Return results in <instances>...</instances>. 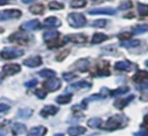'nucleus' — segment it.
<instances>
[{"instance_id":"1","label":"nucleus","mask_w":148,"mask_h":136,"mask_svg":"<svg viewBox=\"0 0 148 136\" xmlns=\"http://www.w3.org/2000/svg\"><path fill=\"white\" fill-rule=\"evenodd\" d=\"M125 123H126V118L121 114H116L109 118V120L105 122V129H109V130L120 129L125 126Z\"/></svg>"},{"instance_id":"2","label":"nucleus","mask_w":148,"mask_h":136,"mask_svg":"<svg viewBox=\"0 0 148 136\" xmlns=\"http://www.w3.org/2000/svg\"><path fill=\"white\" fill-rule=\"evenodd\" d=\"M67 21L71 27L73 28H82L87 24L86 17L80 13H71L67 16Z\"/></svg>"},{"instance_id":"3","label":"nucleus","mask_w":148,"mask_h":136,"mask_svg":"<svg viewBox=\"0 0 148 136\" xmlns=\"http://www.w3.org/2000/svg\"><path fill=\"white\" fill-rule=\"evenodd\" d=\"M23 50L21 48H16V47H6L5 50H2L0 52V56L2 59H6V60H10V59H16V58H20L22 54H23Z\"/></svg>"},{"instance_id":"4","label":"nucleus","mask_w":148,"mask_h":136,"mask_svg":"<svg viewBox=\"0 0 148 136\" xmlns=\"http://www.w3.org/2000/svg\"><path fill=\"white\" fill-rule=\"evenodd\" d=\"M43 39L47 44L49 47L59 46V43H58L59 32H57V31H47V32H45L44 36H43Z\"/></svg>"},{"instance_id":"5","label":"nucleus","mask_w":148,"mask_h":136,"mask_svg":"<svg viewBox=\"0 0 148 136\" xmlns=\"http://www.w3.org/2000/svg\"><path fill=\"white\" fill-rule=\"evenodd\" d=\"M95 76H109L110 71H109V63L105 61H101L96 65L95 70L92 71Z\"/></svg>"},{"instance_id":"6","label":"nucleus","mask_w":148,"mask_h":136,"mask_svg":"<svg viewBox=\"0 0 148 136\" xmlns=\"http://www.w3.org/2000/svg\"><path fill=\"white\" fill-rule=\"evenodd\" d=\"M9 41L23 45V44H27L29 41V36L25 33H22V32H15V33H12L9 36Z\"/></svg>"},{"instance_id":"7","label":"nucleus","mask_w":148,"mask_h":136,"mask_svg":"<svg viewBox=\"0 0 148 136\" xmlns=\"http://www.w3.org/2000/svg\"><path fill=\"white\" fill-rule=\"evenodd\" d=\"M22 13L18 9H7L3 12H0V20L5 21V20H10V18H18L21 17Z\"/></svg>"},{"instance_id":"8","label":"nucleus","mask_w":148,"mask_h":136,"mask_svg":"<svg viewBox=\"0 0 148 136\" xmlns=\"http://www.w3.org/2000/svg\"><path fill=\"white\" fill-rule=\"evenodd\" d=\"M20 70H21V67L17 63H7V65H5L2 67V73L6 76H10V75L17 74Z\"/></svg>"},{"instance_id":"9","label":"nucleus","mask_w":148,"mask_h":136,"mask_svg":"<svg viewBox=\"0 0 148 136\" xmlns=\"http://www.w3.org/2000/svg\"><path fill=\"white\" fill-rule=\"evenodd\" d=\"M43 86H44L46 90L53 92V91H57L58 89H60L61 82H60V80H58V78H51V80H47L46 82H44Z\"/></svg>"},{"instance_id":"10","label":"nucleus","mask_w":148,"mask_h":136,"mask_svg":"<svg viewBox=\"0 0 148 136\" xmlns=\"http://www.w3.org/2000/svg\"><path fill=\"white\" fill-rule=\"evenodd\" d=\"M64 41H71V43H75V44H83L87 41V37L82 33H75V35H68L67 37H65Z\"/></svg>"},{"instance_id":"11","label":"nucleus","mask_w":148,"mask_h":136,"mask_svg":"<svg viewBox=\"0 0 148 136\" xmlns=\"http://www.w3.org/2000/svg\"><path fill=\"white\" fill-rule=\"evenodd\" d=\"M90 15H114L116 10L111 7H106V8H94L89 10Z\"/></svg>"},{"instance_id":"12","label":"nucleus","mask_w":148,"mask_h":136,"mask_svg":"<svg viewBox=\"0 0 148 136\" xmlns=\"http://www.w3.org/2000/svg\"><path fill=\"white\" fill-rule=\"evenodd\" d=\"M61 25V21L56 17V16H50V17H46L43 22V27L44 28H58Z\"/></svg>"},{"instance_id":"13","label":"nucleus","mask_w":148,"mask_h":136,"mask_svg":"<svg viewBox=\"0 0 148 136\" xmlns=\"http://www.w3.org/2000/svg\"><path fill=\"white\" fill-rule=\"evenodd\" d=\"M21 28L23 30H27V31H32V30H37L40 28V23L38 20H30V21H27L24 23H22Z\"/></svg>"},{"instance_id":"14","label":"nucleus","mask_w":148,"mask_h":136,"mask_svg":"<svg viewBox=\"0 0 148 136\" xmlns=\"http://www.w3.org/2000/svg\"><path fill=\"white\" fill-rule=\"evenodd\" d=\"M42 63V58L39 55H35V56H30L28 59H25L23 61V65L27 66V67H31V68H35V67H38L39 65Z\"/></svg>"},{"instance_id":"15","label":"nucleus","mask_w":148,"mask_h":136,"mask_svg":"<svg viewBox=\"0 0 148 136\" xmlns=\"http://www.w3.org/2000/svg\"><path fill=\"white\" fill-rule=\"evenodd\" d=\"M58 113V107L53 106V105H46L42 111H40V116L43 118H49L51 115H54Z\"/></svg>"},{"instance_id":"16","label":"nucleus","mask_w":148,"mask_h":136,"mask_svg":"<svg viewBox=\"0 0 148 136\" xmlns=\"http://www.w3.org/2000/svg\"><path fill=\"white\" fill-rule=\"evenodd\" d=\"M114 68L120 71H130L133 69V65L130 61H118L114 63Z\"/></svg>"},{"instance_id":"17","label":"nucleus","mask_w":148,"mask_h":136,"mask_svg":"<svg viewBox=\"0 0 148 136\" xmlns=\"http://www.w3.org/2000/svg\"><path fill=\"white\" fill-rule=\"evenodd\" d=\"M132 99H134V96H133V95L128 96L127 98H121V99L116 100V101L113 103V105H114L118 109H123L125 106H127V105L131 103V100H132Z\"/></svg>"},{"instance_id":"18","label":"nucleus","mask_w":148,"mask_h":136,"mask_svg":"<svg viewBox=\"0 0 148 136\" xmlns=\"http://www.w3.org/2000/svg\"><path fill=\"white\" fill-rule=\"evenodd\" d=\"M46 128L43 127V126H37V127H34L31 128L29 131H28V136H44L46 134Z\"/></svg>"},{"instance_id":"19","label":"nucleus","mask_w":148,"mask_h":136,"mask_svg":"<svg viewBox=\"0 0 148 136\" xmlns=\"http://www.w3.org/2000/svg\"><path fill=\"white\" fill-rule=\"evenodd\" d=\"M74 67H75L79 71L84 73V71H87L88 68H89V60H88V59H80L79 61L75 62Z\"/></svg>"},{"instance_id":"20","label":"nucleus","mask_w":148,"mask_h":136,"mask_svg":"<svg viewBox=\"0 0 148 136\" xmlns=\"http://www.w3.org/2000/svg\"><path fill=\"white\" fill-rule=\"evenodd\" d=\"M69 136H79L86 133V128L82 126H75V127H69L67 130Z\"/></svg>"},{"instance_id":"21","label":"nucleus","mask_w":148,"mask_h":136,"mask_svg":"<svg viewBox=\"0 0 148 136\" xmlns=\"http://www.w3.org/2000/svg\"><path fill=\"white\" fill-rule=\"evenodd\" d=\"M147 78H148V71H146V70H139V71L135 73L134 76H133V81L136 82V83L146 82Z\"/></svg>"},{"instance_id":"22","label":"nucleus","mask_w":148,"mask_h":136,"mask_svg":"<svg viewBox=\"0 0 148 136\" xmlns=\"http://www.w3.org/2000/svg\"><path fill=\"white\" fill-rule=\"evenodd\" d=\"M89 88H91V84L89 82L84 81V80L80 81V82H76L74 84H71L68 86V89H89Z\"/></svg>"},{"instance_id":"23","label":"nucleus","mask_w":148,"mask_h":136,"mask_svg":"<svg viewBox=\"0 0 148 136\" xmlns=\"http://www.w3.org/2000/svg\"><path fill=\"white\" fill-rule=\"evenodd\" d=\"M12 131L14 135H21L25 131V126L23 123H20V122H16L13 124V128H12Z\"/></svg>"},{"instance_id":"24","label":"nucleus","mask_w":148,"mask_h":136,"mask_svg":"<svg viewBox=\"0 0 148 136\" xmlns=\"http://www.w3.org/2000/svg\"><path fill=\"white\" fill-rule=\"evenodd\" d=\"M140 45V40H136V39H131V40H124L120 43V46L123 47H126V48H131V47H136Z\"/></svg>"},{"instance_id":"25","label":"nucleus","mask_w":148,"mask_h":136,"mask_svg":"<svg viewBox=\"0 0 148 136\" xmlns=\"http://www.w3.org/2000/svg\"><path fill=\"white\" fill-rule=\"evenodd\" d=\"M30 12L35 15H39V14H43L44 12V6L42 3H36V5H32L30 7Z\"/></svg>"},{"instance_id":"26","label":"nucleus","mask_w":148,"mask_h":136,"mask_svg":"<svg viewBox=\"0 0 148 136\" xmlns=\"http://www.w3.org/2000/svg\"><path fill=\"white\" fill-rule=\"evenodd\" d=\"M38 74H39V76H42V77H44V78H51V77H54V75H56V71L54 70H52V69H42L40 71H38Z\"/></svg>"},{"instance_id":"27","label":"nucleus","mask_w":148,"mask_h":136,"mask_svg":"<svg viewBox=\"0 0 148 136\" xmlns=\"http://www.w3.org/2000/svg\"><path fill=\"white\" fill-rule=\"evenodd\" d=\"M106 39H108V37H106L104 33H95V35L92 36L91 43H92V44H99V43H102V41H104V40H106Z\"/></svg>"},{"instance_id":"28","label":"nucleus","mask_w":148,"mask_h":136,"mask_svg":"<svg viewBox=\"0 0 148 136\" xmlns=\"http://www.w3.org/2000/svg\"><path fill=\"white\" fill-rule=\"evenodd\" d=\"M72 99V95H62V96H59L56 98V101L58 104H61V105H65V104H68Z\"/></svg>"},{"instance_id":"29","label":"nucleus","mask_w":148,"mask_h":136,"mask_svg":"<svg viewBox=\"0 0 148 136\" xmlns=\"http://www.w3.org/2000/svg\"><path fill=\"white\" fill-rule=\"evenodd\" d=\"M128 86H121V88H118V89H116V90H112V91H110V95L111 96H120V95H125V93H127L128 92Z\"/></svg>"},{"instance_id":"30","label":"nucleus","mask_w":148,"mask_h":136,"mask_svg":"<svg viewBox=\"0 0 148 136\" xmlns=\"http://www.w3.org/2000/svg\"><path fill=\"white\" fill-rule=\"evenodd\" d=\"M138 13L140 16H148V5L138 3Z\"/></svg>"},{"instance_id":"31","label":"nucleus","mask_w":148,"mask_h":136,"mask_svg":"<svg viewBox=\"0 0 148 136\" xmlns=\"http://www.w3.org/2000/svg\"><path fill=\"white\" fill-rule=\"evenodd\" d=\"M147 31H148V24H139V25L133 28V33H135V35L143 33Z\"/></svg>"},{"instance_id":"32","label":"nucleus","mask_w":148,"mask_h":136,"mask_svg":"<svg viewBox=\"0 0 148 136\" xmlns=\"http://www.w3.org/2000/svg\"><path fill=\"white\" fill-rule=\"evenodd\" d=\"M102 124V119L99 118H92L88 120V126L91 128H98Z\"/></svg>"},{"instance_id":"33","label":"nucleus","mask_w":148,"mask_h":136,"mask_svg":"<svg viewBox=\"0 0 148 136\" xmlns=\"http://www.w3.org/2000/svg\"><path fill=\"white\" fill-rule=\"evenodd\" d=\"M86 5H87V0H72L71 1V7H73V8L84 7Z\"/></svg>"},{"instance_id":"34","label":"nucleus","mask_w":148,"mask_h":136,"mask_svg":"<svg viewBox=\"0 0 148 136\" xmlns=\"http://www.w3.org/2000/svg\"><path fill=\"white\" fill-rule=\"evenodd\" d=\"M49 7L50 9H53V10H59V9H62L64 8V5L61 2H58V1H51L49 3Z\"/></svg>"},{"instance_id":"35","label":"nucleus","mask_w":148,"mask_h":136,"mask_svg":"<svg viewBox=\"0 0 148 136\" xmlns=\"http://www.w3.org/2000/svg\"><path fill=\"white\" fill-rule=\"evenodd\" d=\"M106 21L105 20H95L91 22V25L95 27V28H104L106 25Z\"/></svg>"},{"instance_id":"36","label":"nucleus","mask_w":148,"mask_h":136,"mask_svg":"<svg viewBox=\"0 0 148 136\" xmlns=\"http://www.w3.org/2000/svg\"><path fill=\"white\" fill-rule=\"evenodd\" d=\"M32 114V111L31 109H28V108H25V109H20L18 111V116H23V118H29L30 115Z\"/></svg>"},{"instance_id":"37","label":"nucleus","mask_w":148,"mask_h":136,"mask_svg":"<svg viewBox=\"0 0 148 136\" xmlns=\"http://www.w3.org/2000/svg\"><path fill=\"white\" fill-rule=\"evenodd\" d=\"M37 80L36 78H34V80H30V81H28V82H25L24 83V85L27 86V88H34V86H36L37 85Z\"/></svg>"},{"instance_id":"38","label":"nucleus","mask_w":148,"mask_h":136,"mask_svg":"<svg viewBox=\"0 0 148 136\" xmlns=\"http://www.w3.org/2000/svg\"><path fill=\"white\" fill-rule=\"evenodd\" d=\"M62 77L66 80V81H71V80H73V78H75L76 77V74H68V73H65L64 75H62Z\"/></svg>"},{"instance_id":"39","label":"nucleus","mask_w":148,"mask_h":136,"mask_svg":"<svg viewBox=\"0 0 148 136\" xmlns=\"http://www.w3.org/2000/svg\"><path fill=\"white\" fill-rule=\"evenodd\" d=\"M36 96H37L38 98L43 99V98H45V96H46V92H45L44 90H42V89H38V90H36Z\"/></svg>"},{"instance_id":"40","label":"nucleus","mask_w":148,"mask_h":136,"mask_svg":"<svg viewBox=\"0 0 148 136\" xmlns=\"http://www.w3.org/2000/svg\"><path fill=\"white\" fill-rule=\"evenodd\" d=\"M139 89H140L141 91H148V81L142 82V83L139 85Z\"/></svg>"},{"instance_id":"41","label":"nucleus","mask_w":148,"mask_h":136,"mask_svg":"<svg viewBox=\"0 0 148 136\" xmlns=\"http://www.w3.org/2000/svg\"><path fill=\"white\" fill-rule=\"evenodd\" d=\"M130 36H131V33H130V32H123V33H119V36H118V37H119L120 39H126V40H127V39L130 38Z\"/></svg>"},{"instance_id":"42","label":"nucleus","mask_w":148,"mask_h":136,"mask_svg":"<svg viewBox=\"0 0 148 136\" xmlns=\"http://www.w3.org/2000/svg\"><path fill=\"white\" fill-rule=\"evenodd\" d=\"M8 109H9V106L7 104H0V112L6 113V112H8Z\"/></svg>"},{"instance_id":"43","label":"nucleus","mask_w":148,"mask_h":136,"mask_svg":"<svg viewBox=\"0 0 148 136\" xmlns=\"http://www.w3.org/2000/svg\"><path fill=\"white\" fill-rule=\"evenodd\" d=\"M134 136H148V130H141L134 134Z\"/></svg>"},{"instance_id":"44","label":"nucleus","mask_w":148,"mask_h":136,"mask_svg":"<svg viewBox=\"0 0 148 136\" xmlns=\"http://www.w3.org/2000/svg\"><path fill=\"white\" fill-rule=\"evenodd\" d=\"M142 127H146V128H148V114H146L145 115V118H143V122H142V124H141Z\"/></svg>"},{"instance_id":"45","label":"nucleus","mask_w":148,"mask_h":136,"mask_svg":"<svg viewBox=\"0 0 148 136\" xmlns=\"http://www.w3.org/2000/svg\"><path fill=\"white\" fill-rule=\"evenodd\" d=\"M12 0H0V6H3V5H7V3H10Z\"/></svg>"},{"instance_id":"46","label":"nucleus","mask_w":148,"mask_h":136,"mask_svg":"<svg viewBox=\"0 0 148 136\" xmlns=\"http://www.w3.org/2000/svg\"><path fill=\"white\" fill-rule=\"evenodd\" d=\"M32 1H35V0H22L23 3H30V2H32Z\"/></svg>"},{"instance_id":"47","label":"nucleus","mask_w":148,"mask_h":136,"mask_svg":"<svg viewBox=\"0 0 148 136\" xmlns=\"http://www.w3.org/2000/svg\"><path fill=\"white\" fill-rule=\"evenodd\" d=\"M0 136H5V131L3 130H0Z\"/></svg>"},{"instance_id":"48","label":"nucleus","mask_w":148,"mask_h":136,"mask_svg":"<svg viewBox=\"0 0 148 136\" xmlns=\"http://www.w3.org/2000/svg\"><path fill=\"white\" fill-rule=\"evenodd\" d=\"M54 136H64V134H56Z\"/></svg>"},{"instance_id":"49","label":"nucleus","mask_w":148,"mask_h":136,"mask_svg":"<svg viewBox=\"0 0 148 136\" xmlns=\"http://www.w3.org/2000/svg\"><path fill=\"white\" fill-rule=\"evenodd\" d=\"M145 63H146V66H147V67H148V60H147V61H146V62H145Z\"/></svg>"},{"instance_id":"50","label":"nucleus","mask_w":148,"mask_h":136,"mask_svg":"<svg viewBox=\"0 0 148 136\" xmlns=\"http://www.w3.org/2000/svg\"><path fill=\"white\" fill-rule=\"evenodd\" d=\"M0 32H2V29H0Z\"/></svg>"},{"instance_id":"51","label":"nucleus","mask_w":148,"mask_h":136,"mask_svg":"<svg viewBox=\"0 0 148 136\" xmlns=\"http://www.w3.org/2000/svg\"><path fill=\"white\" fill-rule=\"evenodd\" d=\"M1 82H2V81H1V78H0V84H1Z\"/></svg>"}]
</instances>
